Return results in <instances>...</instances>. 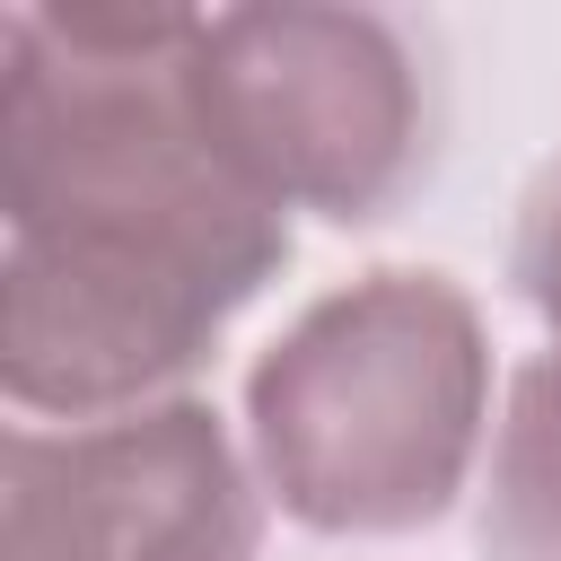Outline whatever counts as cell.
Returning <instances> with one entry per match:
<instances>
[{
	"label": "cell",
	"mask_w": 561,
	"mask_h": 561,
	"mask_svg": "<svg viewBox=\"0 0 561 561\" xmlns=\"http://www.w3.org/2000/svg\"><path fill=\"white\" fill-rule=\"evenodd\" d=\"M184 53L193 9L0 18V386L26 421L193 394L289 272V210L219 158Z\"/></svg>",
	"instance_id": "6da1fadb"
},
{
	"label": "cell",
	"mask_w": 561,
	"mask_h": 561,
	"mask_svg": "<svg viewBox=\"0 0 561 561\" xmlns=\"http://www.w3.org/2000/svg\"><path fill=\"white\" fill-rule=\"evenodd\" d=\"M245 456L324 543L438 526L491 456V333L456 272L377 263L307 298L245 368Z\"/></svg>",
	"instance_id": "7a4b0ae2"
},
{
	"label": "cell",
	"mask_w": 561,
	"mask_h": 561,
	"mask_svg": "<svg viewBox=\"0 0 561 561\" xmlns=\"http://www.w3.org/2000/svg\"><path fill=\"white\" fill-rule=\"evenodd\" d=\"M202 131L272 202L324 228H386L447 149V70L386 9H219L184 53Z\"/></svg>",
	"instance_id": "3957f363"
},
{
	"label": "cell",
	"mask_w": 561,
	"mask_h": 561,
	"mask_svg": "<svg viewBox=\"0 0 561 561\" xmlns=\"http://www.w3.org/2000/svg\"><path fill=\"white\" fill-rule=\"evenodd\" d=\"M263 473L210 394L114 421H18L0 456V561H263Z\"/></svg>",
	"instance_id": "277c9868"
},
{
	"label": "cell",
	"mask_w": 561,
	"mask_h": 561,
	"mask_svg": "<svg viewBox=\"0 0 561 561\" xmlns=\"http://www.w3.org/2000/svg\"><path fill=\"white\" fill-rule=\"evenodd\" d=\"M473 543L482 561H561V351H535L500 394Z\"/></svg>",
	"instance_id": "5b68a950"
},
{
	"label": "cell",
	"mask_w": 561,
	"mask_h": 561,
	"mask_svg": "<svg viewBox=\"0 0 561 561\" xmlns=\"http://www.w3.org/2000/svg\"><path fill=\"white\" fill-rule=\"evenodd\" d=\"M508 280L526 298V316L552 333L561 351V149L535 167L526 202H517V228H508Z\"/></svg>",
	"instance_id": "8992f818"
}]
</instances>
